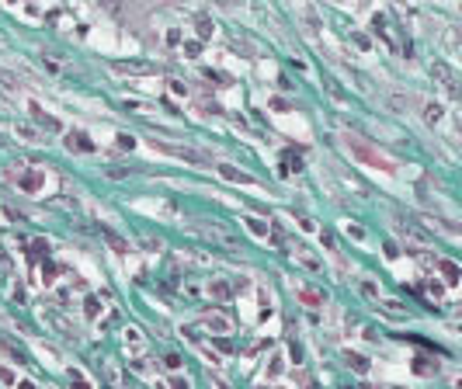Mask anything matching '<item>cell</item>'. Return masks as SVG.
Wrapping results in <instances>:
<instances>
[{"mask_svg":"<svg viewBox=\"0 0 462 389\" xmlns=\"http://www.w3.org/2000/svg\"><path fill=\"white\" fill-rule=\"evenodd\" d=\"M344 150L355 156V160H362V163H369V167H376V170H383V174H396V163L383 156L369 139H362V136H355V132H344Z\"/></svg>","mask_w":462,"mask_h":389,"instance_id":"1","label":"cell"},{"mask_svg":"<svg viewBox=\"0 0 462 389\" xmlns=\"http://www.w3.org/2000/svg\"><path fill=\"white\" fill-rule=\"evenodd\" d=\"M431 77H435V83L445 90V97H459V77H456V70H452L445 59H435V63H431Z\"/></svg>","mask_w":462,"mask_h":389,"instance_id":"2","label":"cell"},{"mask_svg":"<svg viewBox=\"0 0 462 389\" xmlns=\"http://www.w3.org/2000/svg\"><path fill=\"white\" fill-rule=\"evenodd\" d=\"M153 150L170 153V156H177V160H188V163H205V160H209L205 153H198V150H191V146H181V143H163V139H153Z\"/></svg>","mask_w":462,"mask_h":389,"instance_id":"3","label":"cell"},{"mask_svg":"<svg viewBox=\"0 0 462 389\" xmlns=\"http://www.w3.org/2000/svg\"><path fill=\"white\" fill-rule=\"evenodd\" d=\"M202 327H209L212 334L223 337V334H230V330H233V320L226 316V313H202Z\"/></svg>","mask_w":462,"mask_h":389,"instance_id":"4","label":"cell"},{"mask_svg":"<svg viewBox=\"0 0 462 389\" xmlns=\"http://www.w3.org/2000/svg\"><path fill=\"white\" fill-rule=\"evenodd\" d=\"M66 150H73V153H94L97 146L90 143V136H87V132L70 129V132H66Z\"/></svg>","mask_w":462,"mask_h":389,"instance_id":"5","label":"cell"},{"mask_svg":"<svg viewBox=\"0 0 462 389\" xmlns=\"http://www.w3.org/2000/svg\"><path fill=\"white\" fill-rule=\"evenodd\" d=\"M216 170H219V177L223 181H230V184H254V177L250 174H243L240 167H233V163H216Z\"/></svg>","mask_w":462,"mask_h":389,"instance_id":"6","label":"cell"},{"mask_svg":"<svg viewBox=\"0 0 462 389\" xmlns=\"http://www.w3.org/2000/svg\"><path fill=\"white\" fill-rule=\"evenodd\" d=\"M42 184H45V174H42V170H28V174H21V177H17V188H21V191H28V195L42 191Z\"/></svg>","mask_w":462,"mask_h":389,"instance_id":"7","label":"cell"},{"mask_svg":"<svg viewBox=\"0 0 462 389\" xmlns=\"http://www.w3.org/2000/svg\"><path fill=\"white\" fill-rule=\"evenodd\" d=\"M111 70H115V73H136V77H143V73H156L160 66H153V63H122V59H115Z\"/></svg>","mask_w":462,"mask_h":389,"instance_id":"8","label":"cell"},{"mask_svg":"<svg viewBox=\"0 0 462 389\" xmlns=\"http://www.w3.org/2000/svg\"><path fill=\"white\" fill-rule=\"evenodd\" d=\"M28 111H31V118H35V122H38L45 132H59V122H56V118H49V115H45L38 104H28Z\"/></svg>","mask_w":462,"mask_h":389,"instance_id":"9","label":"cell"},{"mask_svg":"<svg viewBox=\"0 0 462 389\" xmlns=\"http://www.w3.org/2000/svg\"><path fill=\"white\" fill-rule=\"evenodd\" d=\"M421 115H424L428 125H438V122H442V104H435V101H421Z\"/></svg>","mask_w":462,"mask_h":389,"instance_id":"10","label":"cell"},{"mask_svg":"<svg viewBox=\"0 0 462 389\" xmlns=\"http://www.w3.org/2000/svg\"><path fill=\"white\" fill-rule=\"evenodd\" d=\"M424 223H431V226H438L442 233H449V236H459L462 230L452 223V219H442V216H424Z\"/></svg>","mask_w":462,"mask_h":389,"instance_id":"11","label":"cell"},{"mask_svg":"<svg viewBox=\"0 0 462 389\" xmlns=\"http://www.w3.org/2000/svg\"><path fill=\"white\" fill-rule=\"evenodd\" d=\"M209 296H216V299H230L233 285L226 282V278H216V282H209Z\"/></svg>","mask_w":462,"mask_h":389,"instance_id":"12","label":"cell"},{"mask_svg":"<svg viewBox=\"0 0 462 389\" xmlns=\"http://www.w3.org/2000/svg\"><path fill=\"white\" fill-rule=\"evenodd\" d=\"M247 230H250L254 236H261V240H268V236H271V226H268L264 219H257V216H247Z\"/></svg>","mask_w":462,"mask_h":389,"instance_id":"13","label":"cell"},{"mask_svg":"<svg viewBox=\"0 0 462 389\" xmlns=\"http://www.w3.org/2000/svg\"><path fill=\"white\" fill-rule=\"evenodd\" d=\"M104 240L111 243V250H115V254H129V240H125V236H118L115 230H104Z\"/></svg>","mask_w":462,"mask_h":389,"instance_id":"14","label":"cell"},{"mask_svg":"<svg viewBox=\"0 0 462 389\" xmlns=\"http://www.w3.org/2000/svg\"><path fill=\"white\" fill-rule=\"evenodd\" d=\"M438 271L445 275V282H449V285H456V282H459V264H452V261H438Z\"/></svg>","mask_w":462,"mask_h":389,"instance_id":"15","label":"cell"},{"mask_svg":"<svg viewBox=\"0 0 462 389\" xmlns=\"http://www.w3.org/2000/svg\"><path fill=\"white\" fill-rule=\"evenodd\" d=\"M414 372H417L421 379H428V376H435V372H438V365H435V362H428V358H414Z\"/></svg>","mask_w":462,"mask_h":389,"instance_id":"16","label":"cell"},{"mask_svg":"<svg viewBox=\"0 0 462 389\" xmlns=\"http://www.w3.org/2000/svg\"><path fill=\"white\" fill-rule=\"evenodd\" d=\"M344 362H348L358 376H365V372H369V358H362V355H351V351H348V355H344Z\"/></svg>","mask_w":462,"mask_h":389,"instance_id":"17","label":"cell"},{"mask_svg":"<svg viewBox=\"0 0 462 389\" xmlns=\"http://www.w3.org/2000/svg\"><path fill=\"white\" fill-rule=\"evenodd\" d=\"M14 132H17V136H21V139H24V143H31V146H35V143H38V132H35V129H31V125H24V122H21V125H14Z\"/></svg>","mask_w":462,"mask_h":389,"instance_id":"18","label":"cell"},{"mask_svg":"<svg viewBox=\"0 0 462 389\" xmlns=\"http://www.w3.org/2000/svg\"><path fill=\"white\" fill-rule=\"evenodd\" d=\"M296 257H299V261H303V264H306V268H313V271H320V261H316V257H313V254H309L306 247H296Z\"/></svg>","mask_w":462,"mask_h":389,"instance_id":"19","label":"cell"},{"mask_svg":"<svg viewBox=\"0 0 462 389\" xmlns=\"http://www.w3.org/2000/svg\"><path fill=\"white\" fill-rule=\"evenodd\" d=\"M299 14H303V21H306V24H309V28H313V31H320V14H316L313 7H303Z\"/></svg>","mask_w":462,"mask_h":389,"instance_id":"20","label":"cell"},{"mask_svg":"<svg viewBox=\"0 0 462 389\" xmlns=\"http://www.w3.org/2000/svg\"><path fill=\"white\" fill-rule=\"evenodd\" d=\"M383 310H386V316H407V310H403V303H383Z\"/></svg>","mask_w":462,"mask_h":389,"instance_id":"21","label":"cell"},{"mask_svg":"<svg viewBox=\"0 0 462 389\" xmlns=\"http://www.w3.org/2000/svg\"><path fill=\"white\" fill-rule=\"evenodd\" d=\"M299 299H303L306 306H320V303H323V296H320V292H309V289H306V292H299Z\"/></svg>","mask_w":462,"mask_h":389,"instance_id":"22","label":"cell"},{"mask_svg":"<svg viewBox=\"0 0 462 389\" xmlns=\"http://www.w3.org/2000/svg\"><path fill=\"white\" fill-rule=\"evenodd\" d=\"M0 83H7V90H21V80L14 73H3V70H0Z\"/></svg>","mask_w":462,"mask_h":389,"instance_id":"23","label":"cell"},{"mask_svg":"<svg viewBox=\"0 0 462 389\" xmlns=\"http://www.w3.org/2000/svg\"><path fill=\"white\" fill-rule=\"evenodd\" d=\"M212 31H216L212 21H209V17H198V35H202V38H212Z\"/></svg>","mask_w":462,"mask_h":389,"instance_id":"24","label":"cell"},{"mask_svg":"<svg viewBox=\"0 0 462 389\" xmlns=\"http://www.w3.org/2000/svg\"><path fill=\"white\" fill-rule=\"evenodd\" d=\"M362 292H365V296H372V299L379 296V289H376V282H372V278H362Z\"/></svg>","mask_w":462,"mask_h":389,"instance_id":"25","label":"cell"},{"mask_svg":"<svg viewBox=\"0 0 462 389\" xmlns=\"http://www.w3.org/2000/svg\"><path fill=\"white\" fill-rule=\"evenodd\" d=\"M282 358H271V365H268V379H275V376H282Z\"/></svg>","mask_w":462,"mask_h":389,"instance_id":"26","label":"cell"},{"mask_svg":"<svg viewBox=\"0 0 462 389\" xmlns=\"http://www.w3.org/2000/svg\"><path fill=\"white\" fill-rule=\"evenodd\" d=\"M0 383H3V386H14V383H17V379H14V372H10L7 365H0Z\"/></svg>","mask_w":462,"mask_h":389,"instance_id":"27","label":"cell"},{"mask_svg":"<svg viewBox=\"0 0 462 389\" xmlns=\"http://www.w3.org/2000/svg\"><path fill=\"white\" fill-rule=\"evenodd\" d=\"M83 313H87V316H90V320H94V316H97V313H101V310H97V299H94V296H90V299H87V303H83Z\"/></svg>","mask_w":462,"mask_h":389,"instance_id":"28","label":"cell"},{"mask_svg":"<svg viewBox=\"0 0 462 389\" xmlns=\"http://www.w3.org/2000/svg\"><path fill=\"white\" fill-rule=\"evenodd\" d=\"M299 230H306V233H313V230H316V223H313L309 216H299Z\"/></svg>","mask_w":462,"mask_h":389,"instance_id":"29","label":"cell"},{"mask_svg":"<svg viewBox=\"0 0 462 389\" xmlns=\"http://www.w3.org/2000/svg\"><path fill=\"white\" fill-rule=\"evenodd\" d=\"M115 143H118V146H122V150H132V146H136V139H132V136H118V139H115Z\"/></svg>","mask_w":462,"mask_h":389,"instance_id":"30","label":"cell"},{"mask_svg":"<svg viewBox=\"0 0 462 389\" xmlns=\"http://www.w3.org/2000/svg\"><path fill=\"white\" fill-rule=\"evenodd\" d=\"M170 90H174V94H181V97H184V94H188V87H184V83H181V80H170Z\"/></svg>","mask_w":462,"mask_h":389,"instance_id":"31","label":"cell"},{"mask_svg":"<svg viewBox=\"0 0 462 389\" xmlns=\"http://www.w3.org/2000/svg\"><path fill=\"white\" fill-rule=\"evenodd\" d=\"M428 292H431V296H435V299H442V296H445V289H442V285H435V282H431V285H428Z\"/></svg>","mask_w":462,"mask_h":389,"instance_id":"32","label":"cell"},{"mask_svg":"<svg viewBox=\"0 0 462 389\" xmlns=\"http://www.w3.org/2000/svg\"><path fill=\"white\" fill-rule=\"evenodd\" d=\"M70 389H90V386H87V383L80 379V372H73V386H70Z\"/></svg>","mask_w":462,"mask_h":389,"instance_id":"33","label":"cell"},{"mask_svg":"<svg viewBox=\"0 0 462 389\" xmlns=\"http://www.w3.org/2000/svg\"><path fill=\"white\" fill-rule=\"evenodd\" d=\"M212 386H216V389H230V383H226L223 376H212Z\"/></svg>","mask_w":462,"mask_h":389,"instance_id":"34","label":"cell"},{"mask_svg":"<svg viewBox=\"0 0 462 389\" xmlns=\"http://www.w3.org/2000/svg\"><path fill=\"white\" fill-rule=\"evenodd\" d=\"M184 52L188 56H198V42H184Z\"/></svg>","mask_w":462,"mask_h":389,"instance_id":"35","label":"cell"},{"mask_svg":"<svg viewBox=\"0 0 462 389\" xmlns=\"http://www.w3.org/2000/svg\"><path fill=\"white\" fill-rule=\"evenodd\" d=\"M167 369H181V358L177 355H167Z\"/></svg>","mask_w":462,"mask_h":389,"instance_id":"36","label":"cell"},{"mask_svg":"<svg viewBox=\"0 0 462 389\" xmlns=\"http://www.w3.org/2000/svg\"><path fill=\"white\" fill-rule=\"evenodd\" d=\"M170 389H188V383H184V379H174V383H170Z\"/></svg>","mask_w":462,"mask_h":389,"instance_id":"37","label":"cell"},{"mask_svg":"<svg viewBox=\"0 0 462 389\" xmlns=\"http://www.w3.org/2000/svg\"><path fill=\"white\" fill-rule=\"evenodd\" d=\"M17 389H35V383H28V379H24V383H17Z\"/></svg>","mask_w":462,"mask_h":389,"instance_id":"38","label":"cell"},{"mask_svg":"<svg viewBox=\"0 0 462 389\" xmlns=\"http://www.w3.org/2000/svg\"><path fill=\"white\" fill-rule=\"evenodd\" d=\"M379 389H403V386H379Z\"/></svg>","mask_w":462,"mask_h":389,"instance_id":"39","label":"cell"},{"mask_svg":"<svg viewBox=\"0 0 462 389\" xmlns=\"http://www.w3.org/2000/svg\"><path fill=\"white\" fill-rule=\"evenodd\" d=\"M257 389H271V386H257Z\"/></svg>","mask_w":462,"mask_h":389,"instance_id":"40","label":"cell"}]
</instances>
